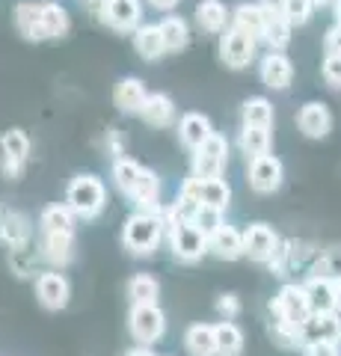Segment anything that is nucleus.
<instances>
[{
	"label": "nucleus",
	"instance_id": "nucleus-1",
	"mask_svg": "<svg viewBox=\"0 0 341 356\" xmlns=\"http://www.w3.org/2000/svg\"><path fill=\"white\" fill-rule=\"evenodd\" d=\"M65 208L72 211L78 220H95L101 217V211L107 205V191L104 181L95 175H74L69 187H65Z\"/></svg>",
	"mask_w": 341,
	"mask_h": 356
},
{
	"label": "nucleus",
	"instance_id": "nucleus-2",
	"mask_svg": "<svg viewBox=\"0 0 341 356\" xmlns=\"http://www.w3.org/2000/svg\"><path fill=\"white\" fill-rule=\"evenodd\" d=\"M160 238H163V217L142 214V211H137L134 217L125 220L122 243H125V250L131 255H151L158 250Z\"/></svg>",
	"mask_w": 341,
	"mask_h": 356
},
{
	"label": "nucleus",
	"instance_id": "nucleus-3",
	"mask_svg": "<svg viewBox=\"0 0 341 356\" xmlns=\"http://www.w3.org/2000/svg\"><path fill=\"white\" fill-rule=\"evenodd\" d=\"M226 158H228V143L219 134H211L199 149L193 152V175L196 181H211V178H219L226 170Z\"/></svg>",
	"mask_w": 341,
	"mask_h": 356
},
{
	"label": "nucleus",
	"instance_id": "nucleus-4",
	"mask_svg": "<svg viewBox=\"0 0 341 356\" xmlns=\"http://www.w3.org/2000/svg\"><path fill=\"white\" fill-rule=\"evenodd\" d=\"M270 312L276 321H285L291 327H303L312 318V306L306 300L303 285H282V291L270 303Z\"/></svg>",
	"mask_w": 341,
	"mask_h": 356
},
{
	"label": "nucleus",
	"instance_id": "nucleus-5",
	"mask_svg": "<svg viewBox=\"0 0 341 356\" xmlns=\"http://www.w3.org/2000/svg\"><path fill=\"white\" fill-rule=\"evenodd\" d=\"M128 327L134 341L146 348V344H155L167 332V315L160 312V306H131Z\"/></svg>",
	"mask_w": 341,
	"mask_h": 356
},
{
	"label": "nucleus",
	"instance_id": "nucleus-6",
	"mask_svg": "<svg viewBox=\"0 0 341 356\" xmlns=\"http://www.w3.org/2000/svg\"><path fill=\"white\" fill-rule=\"evenodd\" d=\"M258 9H261V39L267 42L273 51L288 48V42H291V24H288V18L282 15L279 3H273V0H261Z\"/></svg>",
	"mask_w": 341,
	"mask_h": 356
},
{
	"label": "nucleus",
	"instance_id": "nucleus-7",
	"mask_svg": "<svg viewBox=\"0 0 341 356\" xmlns=\"http://www.w3.org/2000/svg\"><path fill=\"white\" fill-rule=\"evenodd\" d=\"M0 152H3V175L13 181V178L21 175L30 158V137L21 128H9L0 137Z\"/></svg>",
	"mask_w": 341,
	"mask_h": 356
},
{
	"label": "nucleus",
	"instance_id": "nucleus-8",
	"mask_svg": "<svg viewBox=\"0 0 341 356\" xmlns=\"http://www.w3.org/2000/svg\"><path fill=\"white\" fill-rule=\"evenodd\" d=\"M219 57H223L228 69H244V65H249V60L256 57V39L238 27L226 30L223 42H219Z\"/></svg>",
	"mask_w": 341,
	"mask_h": 356
},
{
	"label": "nucleus",
	"instance_id": "nucleus-9",
	"mask_svg": "<svg viewBox=\"0 0 341 356\" xmlns=\"http://www.w3.org/2000/svg\"><path fill=\"white\" fill-rule=\"evenodd\" d=\"M169 241H172V255L178 261H187V264L199 261L202 255L208 252V241L190 226V222H178V226H172L169 229Z\"/></svg>",
	"mask_w": 341,
	"mask_h": 356
},
{
	"label": "nucleus",
	"instance_id": "nucleus-10",
	"mask_svg": "<svg viewBox=\"0 0 341 356\" xmlns=\"http://www.w3.org/2000/svg\"><path fill=\"white\" fill-rule=\"evenodd\" d=\"M36 297L39 303L51 309V312H60L69 306V297H72V288H69V280L60 273V270H45L39 273L36 280Z\"/></svg>",
	"mask_w": 341,
	"mask_h": 356
},
{
	"label": "nucleus",
	"instance_id": "nucleus-11",
	"mask_svg": "<svg viewBox=\"0 0 341 356\" xmlns=\"http://www.w3.org/2000/svg\"><path fill=\"white\" fill-rule=\"evenodd\" d=\"M181 191L190 193L199 205L217 208V211L228 208V202H232V187H228L223 178H211V181H196V178H187V181L181 184Z\"/></svg>",
	"mask_w": 341,
	"mask_h": 356
},
{
	"label": "nucleus",
	"instance_id": "nucleus-12",
	"mask_svg": "<svg viewBox=\"0 0 341 356\" xmlns=\"http://www.w3.org/2000/svg\"><path fill=\"white\" fill-rule=\"evenodd\" d=\"M282 184V161L273 154H261V158L249 161V187L256 193H273Z\"/></svg>",
	"mask_w": 341,
	"mask_h": 356
},
{
	"label": "nucleus",
	"instance_id": "nucleus-13",
	"mask_svg": "<svg viewBox=\"0 0 341 356\" xmlns=\"http://www.w3.org/2000/svg\"><path fill=\"white\" fill-rule=\"evenodd\" d=\"M0 241L9 250H24L33 241V222L21 211H0Z\"/></svg>",
	"mask_w": 341,
	"mask_h": 356
},
{
	"label": "nucleus",
	"instance_id": "nucleus-14",
	"mask_svg": "<svg viewBox=\"0 0 341 356\" xmlns=\"http://www.w3.org/2000/svg\"><path fill=\"white\" fill-rule=\"evenodd\" d=\"M101 21L113 30H131L140 24L142 6L140 0H101Z\"/></svg>",
	"mask_w": 341,
	"mask_h": 356
},
{
	"label": "nucleus",
	"instance_id": "nucleus-15",
	"mask_svg": "<svg viewBox=\"0 0 341 356\" xmlns=\"http://www.w3.org/2000/svg\"><path fill=\"white\" fill-rule=\"evenodd\" d=\"M279 243V235L264 222H252L244 232V255H249V261H270L273 250Z\"/></svg>",
	"mask_w": 341,
	"mask_h": 356
},
{
	"label": "nucleus",
	"instance_id": "nucleus-16",
	"mask_svg": "<svg viewBox=\"0 0 341 356\" xmlns=\"http://www.w3.org/2000/svg\"><path fill=\"white\" fill-rule=\"evenodd\" d=\"M312 341H333V344L341 341V318H338V312L312 315L300 327V344H312Z\"/></svg>",
	"mask_w": 341,
	"mask_h": 356
},
{
	"label": "nucleus",
	"instance_id": "nucleus-17",
	"mask_svg": "<svg viewBox=\"0 0 341 356\" xmlns=\"http://www.w3.org/2000/svg\"><path fill=\"white\" fill-rule=\"evenodd\" d=\"M15 30L27 42H48L45 24H42V3H36V0H21L15 6Z\"/></svg>",
	"mask_w": 341,
	"mask_h": 356
},
{
	"label": "nucleus",
	"instance_id": "nucleus-18",
	"mask_svg": "<svg viewBox=\"0 0 341 356\" xmlns=\"http://www.w3.org/2000/svg\"><path fill=\"white\" fill-rule=\"evenodd\" d=\"M297 125H300V131L309 140H324L329 134V128H333V116H329L326 104L309 102V104H303L300 116H297Z\"/></svg>",
	"mask_w": 341,
	"mask_h": 356
},
{
	"label": "nucleus",
	"instance_id": "nucleus-19",
	"mask_svg": "<svg viewBox=\"0 0 341 356\" xmlns=\"http://www.w3.org/2000/svg\"><path fill=\"white\" fill-rule=\"evenodd\" d=\"M208 252H214L219 261H235L244 255V235L235 226H219L211 238H208Z\"/></svg>",
	"mask_w": 341,
	"mask_h": 356
},
{
	"label": "nucleus",
	"instance_id": "nucleus-20",
	"mask_svg": "<svg viewBox=\"0 0 341 356\" xmlns=\"http://www.w3.org/2000/svg\"><path fill=\"white\" fill-rule=\"evenodd\" d=\"M261 83L270 86V89H288L291 86V77H294V69H291V60L285 57L279 51H270L267 57L261 60Z\"/></svg>",
	"mask_w": 341,
	"mask_h": 356
},
{
	"label": "nucleus",
	"instance_id": "nucleus-21",
	"mask_svg": "<svg viewBox=\"0 0 341 356\" xmlns=\"http://www.w3.org/2000/svg\"><path fill=\"white\" fill-rule=\"evenodd\" d=\"M39 250L42 259L51 264H69L74 255V232H48V235H42Z\"/></svg>",
	"mask_w": 341,
	"mask_h": 356
},
{
	"label": "nucleus",
	"instance_id": "nucleus-22",
	"mask_svg": "<svg viewBox=\"0 0 341 356\" xmlns=\"http://www.w3.org/2000/svg\"><path fill=\"white\" fill-rule=\"evenodd\" d=\"M146 98H149V89H146V83H142L140 77H125V81L116 83L113 102H116V107L122 110V113H137L140 116Z\"/></svg>",
	"mask_w": 341,
	"mask_h": 356
},
{
	"label": "nucleus",
	"instance_id": "nucleus-23",
	"mask_svg": "<svg viewBox=\"0 0 341 356\" xmlns=\"http://www.w3.org/2000/svg\"><path fill=\"white\" fill-rule=\"evenodd\" d=\"M306 300L312 306V315H326L335 312V297H333V280L329 276H309V282L303 285Z\"/></svg>",
	"mask_w": 341,
	"mask_h": 356
},
{
	"label": "nucleus",
	"instance_id": "nucleus-24",
	"mask_svg": "<svg viewBox=\"0 0 341 356\" xmlns=\"http://www.w3.org/2000/svg\"><path fill=\"white\" fill-rule=\"evenodd\" d=\"M140 116L146 119V125H151V128H167L175 119V104H172V98L167 92H155V95L146 98Z\"/></svg>",
	"mask_w": 341,
	"mask_h": 356
},
{
	"label": "nucleus",
	"instance_id": "nucleus-25",
	"mask_svg": "<svg viewBox=\"0 0 341 356\" xmlns=\"http://www.w3.org/2000/svg\"><path fill=\"white\" fill-rule=\"evenodd\" d=\"M178 134H181V143L187 149H199L202 143L211 137V119L208 116H202V113H187L184 119H181V125H178Z\"/></svg>",
	"mask_w": 341,
	"mask_h": 356
},
{
	"label": "nucleus",
	"instance_id": "nucleus-26",
	"mask_svg": "<svg viewBox=\"0 0 341 356\" xmlns=\"http://www.w3.org/2000/svg\"><path fill=\"white\" fill-rule=\"evenodd\" d=\"M214 344L217 356H240L244 353V332L235 321H219L214 327Z\"/></svg>",
	"mask_w": 341,
	"mask_h": 356
},
{
	"label": "nucleus",
	"instance_id": "nucleus-27",
	"mask_svg": "<svg viewBox=\"0 0 341 356\" xmlns=\"http://www.w3.org/2000/svg\"><path fill=\"white\" fill-rule=\"evenodd\" d=\"M184 348L190 356H217L214 327L211 324H193L184 332Z\"/></svg>",
	"mask_w": 341,
	"mask_h": 356
},
{
	"label": "nucleus",
	"instance_id": "nucleus-28",
	"mask_svg": "<svg viewBox=\"0 0 341 356\" xmlns=\"http://www.w3.org/2000/svg\"><path fill=\"white\" fill-rule=\"evenodd\" d=\"M42 24H45V39H63L69 33L72 21L69 13L57 3V0H45L42 3Z\"/></svg>",
	"mask_w": 341,
	"mask_h": 356
},
{
	"label": "nucleus",
	"instance_id": "nucleus-29",
	"mask_svg": "<svg viewBox=\"0 0 341 356\" xmlns=\"http://www.w3.org/2000/svg\"><path fill=\"white\" fill-rule=\"evenodd\" d=\"M48 232H74V214L65 205H48L39 214V235H48Z\"/></svg>",
	"mask_w": 341,
	"mask_h": 356
},
{
	"label": "nucleus",
	"instance_id": "nucleus-30",
	"mask_svg": "<svg viewBox=\"0 0 341 356\" xmlns=\"http://www.w3.org/2000/svg\"><path fill=\"white\" fill-rule=\"evenodd\" d=\"M160 39H163V51H181L187 42H190V30H187V21L178 15H169L163 18L160 24Z\"/></svg>",
	"mask_w": 341,
	"mask_h": 356
},
{
	"label": "nucleus",
	"instance_id": "nucleus-31",
	"mask_svg": "<svg viewBox=\"0 0 341 356\" xmlns=\"http://www.w3.org/2000/svg\"><path fill=\"white\" fill-rule=\"evenodd\" d=\"M158 294H160V285L155 276H149V273L134 276L128 285V297L134 306H158Z\"/></svg>",
	"mask_w": 341,
	"mask_h": 356
},
{
	"label": "nucleus",
	"instance_id": "nucleus-32",
	"mask_svg": "<svg viewBox=\"0 0 341 356\" xmlns=\"http://www.w3.org/2000/svg\"><path fill=\"white\" fill-rule=\"evenodd\" d=\"M134 48L142 60H158L163 57V39H160V30L158 24H146V27H140L137 30V36H134Z\"/></svg>",
	"mask_w": 341,
	"mask_h": 356
},
{
	"label": "nucleus",
	"instance_id": "nucleus-33",
	"mask_svg": "<svg viewBox=\"0 0 341 356\" xmlns=\"http://www.w3.org/2000/svg\"><path fill=\"white\" fill-rule=\"evenodd\" d=\"M196 21L205 33H223L226 27V6L219 0H202L196 6Z\"/></svg>",
	"mask_w": 341,
	"mask_h": 356
},
{
	"label": "nucleus",
	"instance_id": "nucleus-34",
	"mask_svg": "<svg viewBox=\"0 0 341 356\" xmlns=\"http://www.w3.org/2000/svg\"><path fill=\"white\" fill-rule=\"evenodd\" d=\"M240 149H244L249 161L267 154L270 152V128H244L240 131Z\"/></svg>",
	"mask_w": 341,
	"mask_h": 356
},
{
	"label": "nucleus",
	"instance_id": "nucleus-35",
	"mask_svg": "<svg viewBox=\"0 0 341 356\" xmlns=\"http://www.w3.org/2000/svg\"><path fill=\"white\" fill-rule=\"evenodd\" d=\"M273 125V104L267 98H249L244 104V128H270Z\"/></svg>",
	"mask_w": 341,
	"mask_h": 356
},
{
	"label": "nucleus",
	"instance_id": "nucleus-36",
	"mask_svg": "<svg viewBox=\"0 0 341 356\" xmlns=\"http://www.w3.org/2000/svg\"><path fill=\"white\" fill-rule=\"evenodd\" d=\"M140 172H142V163L131 161V158H116V163H113V181L125 196H131V191H134Z\"/></svg>",
	"mask_w": 341,
	"mask_h": 356
},
{
	"label": "nucleus",
	"instance_id": "nucleus-37",
	"mask_svg": "<svg viewBox=\"0 0 341 356\" xmlns=\"http://www.w3.org/2000/svg\"><path fill=\"white\" fill-rule=\"evenodd\" d=\"M235 27L249 33L252 39H261V9L258 3H240L235 13Z\"/></svg>",
	"mask_w": 341,
	"mask_h": 356
},
{
	"label": "nucleus",
	"instance_id": "nucleus-38",
	"mask_svg": "<svg viewBox=\"0 0 341 356\" xmlns=\"http://www.w3.org/2000/svg\"><path fill=\"white\" fill-rule=\"evenodd\" d=\"M190 226L199 232V235L208 241L214 235V232L223 226V211H217V208H208V205H199V211H196V217L190 220Z\"/></svg>",
	"mask_w": 341,
	"mask_h": 356
},
{
	"label": "nucleus",
	"instance_id": "nucleus-39",
	"mask_svg": "<svg viewBox=\"0 0 341 356\" xmlns=\"http://www.w3.org/2000/svg\"><path fill=\"white\" fill-rule=\"evenodd\" d=\"M279 9H282V15L288 18L291 27H300V24H306V21L312 18L315 3H312V0H282Z\"/></svg>",
	"mask_w": 341,
	"mask_h": 356
},
{
	"label": "nucleus",
	"instance_id": "nucleus-40",
	"mask_svg": "<svg viewBox=\"0 0 341 356\" xmlns=\"http://www.w3.org/2000/svg\"><path fill=\"white\" fill-rule=\"evenodd\" d=\"M217 312L223 315V321H232V318L240 315V300L235 294H223L217 300Z\"/></svg>",
	"mask_w": 341,
	"mask_h": 356
},
{
	"label": "nucleus",
	"instance_id": "nucleus-41",
	"mask_svg": "<svg viewBox=\"0 0 341 356\" xmlns=\"http://www.w3.org/2000/svg\"><path fill=\"white\" fill-rule=\"evenodd\" d=\"M324 81L333 89H341V57H326L324 60Z\"/></svg>",
	"mask_w": 341,
	"mask_h": 356
},
{
	"label": "nucleus",
	"instance_id": "nucleus-42",
	"mask_svg": "<svg viewBox=\"0 0 341 356\" xmlns=\"http://www.w3.org/2000/svg\"><path fill=\"white\" fill-rule=\"evenodd\" d=\"M306 356H341V353H338V344L333 341H312L306 344Z\"/></svg>",
	"mask_w": 341,
	"mask_h": 356
},
{
	"label": "nucleus",
	"instance_id": "nucleus-43",
	"mask_svg": "<svg viewBox=\"0 0 341 356\" xmlns=\"http://www.w3.org/2000/svg\"><path fill=\"white\" fill-rule=\"evenodd\" d=\"M324 48H326V57H341V27H333L326 33Z\"/></svg>",
	"mask_w": 341,
	"mask_h": 356
},
{
	"label": "nucleus",
	"instance_id": "nucleus-44",
	"mask_svg": "<svg viewBox=\"0 0 341 356\" xmlns=\"http://www.w3.org/2000/svg\"><path fill=\"white\" fill-rule=\"evenodd\" d=\"M333 297H335V312H341V273L333 280Z\"/></svg>",
	"mask_w": 341,
	"mask_h": 356
},
{
	"label": "nucleus",
	"instance_id": "nucleus-45",
	"mask_svg": "<svg viewBox=\"0 0 341 356\" xmlns=\"http://www.w3.org/2000/svg\"><path fill=\"white\" fill-rule=\"evenodd\" d=\"M149 3L155 9H175V6H178V0H149Z\"/></svg>",
	"mask_w": 341,
	"mask_h": 356
},
{
	"label": "nucleus",
	"instance_id": "nucleus-46",
	"mask_svg": "<svg viewBox=\"0 0 341 356\" xmlns=\"http://www.w3.org/2000/svg\"><path fill=\"white\" fill-rule=\"evenodd\" d=\"M128 356H155V353H151L149 348H137V350H131Z\"/></svg>",
	"mask_w": 341,
	"mask_h": 356
},
{
	"label": "nucleus",
	"instance_id": "nucleus-47",
	"mask_svg": "<svg viewBox=\"0 0 341 356\" xmlns=\"http://www.w3.org/2000/svg\"><path fill=\"white\" fill-rule=\"evenodd\" d=\"M335 18H338L335 27H341V0H335Z\"/></svg>",
	"mask_w": 341,
	"mask_h": 356
},
{
	"label": "nucleus",
	"instance_id": "nucleus-48",
	"mask_svg": "<svg viewBox=\"0 0 341 356\" xmlns=\"http://www.w3.org/2000/svg\"><path fill=\"white\" fill-rule=\"evenodd\" d=\"M312 3H326V0H312Z\"/></svg>",
	"mask_w": 341,
	"mask_h": 356
}]
</instances>
